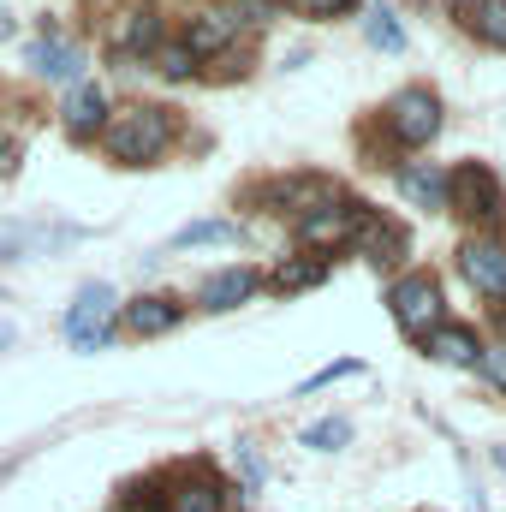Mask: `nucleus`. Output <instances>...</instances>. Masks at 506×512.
Here are the masks:
<instances>
[{"label":"nucleus","mask_w":506,"mask_h":512,"mask_svg":"<svg viewBox=\"0 0 506 512\" xmlns=\"http://www.w3.org/2000/svg\"><path fill=\"white\" fill-rule=\"evenodd\" d=\"M0 346H12V328H6V322H0Z\"/></svg>","instance_id":"obj_26"},{"label":"nucleus","mask_w":506,"mask_h":512,"mask_svg":"<svg viewBox=\"0 0 506 512\" xmlns=\"http://www.w3.org/2000/svg\"><path fill=\"white\" fill-rule=\"evenodd\" d=\"M387 131L405 143V149H423L435 131H441V102L429 90H399L387 102Z\"/></svg>","instance_id":"obj_4"},{"label":"nucleus","mask_w":506,"mask_h":512,"mask_svg":"<svg viewBox=\"0 0 506 512\" xmlns=\"http://www.w3.org/2000/svg\"><path fill=\"white\" fill-rule=\"evenodd\" d=\"M126 328L131 334H167V328H179V304L173 298H137V304H126Z\"/></svg>","instance_id":"obj_12"},{"label":"nucleus","mask_w":506,"mask_h":512,"mask_svg":"<svg viewBox=\"0 0 506 512\" xmlns=\"http://www.w3.org/2000/svg\"><path fill=\"white\" fill-rule=\"evenodd\" d=\"M346 417H322V423H310L304 429V447H316V453H334V447H346Z\"/></svg>","instance_id":"obj_20"},{"label":"nucleus","mask_w":506,"mask_h":512,"mask_svg":"<svg viewBox=\"0 0 506 512\" xmlns=\"http://www.w3.org/2000/svg\"><path fill=\"white\" fill-rule=\"evenodd\" d=\"M399 191H405L417 209H447V173H441V167H423V161L399 167Z\"/></svg>","instance_id":"obj_11"},{"label":"nucleus","mask_w":506,"mask_h":512,"mask_svg":"<svg viewBox=\"0 0 506 512\" xmlns=\"http://www.w3.org/2000/svg\"><path fill=\"white\" fill-rule=\"evenodd\" d=\"M233 239H239V227H233V221H191L173 245H179V251H191V245H233Z\"/></svg>","instance_id":"obj_17"},{"label":"nucleus","mask_w":506,"mask_h":512,"mask_svg":"<svg viewBox=\"0 0 506 512\" xmlns=\"http://www.w3.org/2000/svg\"><path fill=\"white\" fill-rule=\"evenodd\" d=\"M447 209H459V215H471V221H501L506 197L501 185H495V173L489 167H459L453 179H447Z\"/></svg>","instance_id":"obj_3"},{"label":"nucleus","mask_w":506,"mask_h":512,"mask_svg":"<svg viewBox=\"0 0 506 512\" xmlns=\"http://www.w3.org/2000/svg\"><path fill=\"white\" fill-rule=\"evenodd\" d=\"M364 227H370V209L364 203H328V209H316V215H304V245H346V239H364Z\"/></svg>","instance_id":"obj_5"},{"label":"nucleus","mask_w":506,"mask_h":512,"mask_svg":"<svg viewBox=\"0 0 506 512\" xmlns=\"http://www.w3.org/2000/svg\"><path fill=\"white\" fill-rule=\"evenodd\" d=\"M30 66L42 72V78H60V84H78L84 78V54L78 48H66V42H30Z\"/></svg>","instance_id":"obj_10"},{"label":"nucleus","mask_w":506,"mask_h":512,"mask_svg":"<svg viewBox=\"0 0 506 512\" xmlns=\"http://www.w3.org/2000/svg\"><path fill=\"white\" fill-rule=\"evenodd\" d=\"M167 512H221V489H215V483L179 489V495H167Z\"/></svg>","instance_id":"obj_19"},{"label":"nucleus","mask_w":506,"mask_h":512,"mask_svg":"<svg viewBox=\"0 0 506 512\" xmlns=\"http://www.w3.org/2000/svg\"><path fill=\"white\" fill-rule=\"evenodd\" d=\"M268 12H274V0H239L227 18H233V24H239V18H245V24H268Z\"/></svg>","instance_id":"obj_23"},{"label":"nucleus","mask_w":506,"mask_h":512,"mask_svg":"<svg viewBox=\"0 0 506 512\" xmlns=\"http://www.w3.org/2000/svg\"><path fill=\"white\" fill-rule=\"evenodd\" d=\"M298 12H310V18H334V12H352L358 0H292Z\"/></svg>","instance_id":"obj_24"},{"label":"nucleus","mask_w":506,"mask_h":512,"mask_svg":"<svg viewBox=\"0 0 506 512\" xmlns=\"http://www.w3.org/2000/svg\"><path fill=\"white\" fill-rule=\"evenodd\" d=\"M465 24H471L483 42L506 48V0H477V6H465Z\"/></svg>","instance_id":"obj_15"},{"label":"nucleus","mask_w":506,"mask_h":512,"mask_svg":"<svg viewBox=\"0 0 506 512\" xmlns=\"http://www.w3.org/2000/svg\"><path fill=\"white\" fill-rule=\"evenodd\" d=\"M251 292H256L251 268H221V274H209V280H203L197 304H203V310H233V304H245Z\"/></svg>","instance_id":"obj_9"},{"label":"nucleus","mask_w":506,"mask_h":512,"mask_svg":"<svg viewBox=\"0 0 506 512\" xmlns=\"http://www.w3.org/2000/svg\"><path fill=\"white\" fill-rule=\"evenodd\" d=\"M108 310H114V292H108V286H84V292H78V304H72V316H66V334H72L84 352H96V346L108 340V334H102Z\"/></svg>","instance_id":"obj_6"},{"label":"nucleus","mask_w":506,"mask_h":512,"mask_svg":"<svg viewBox=\"0 0 506 512\" xmlns=\"http://www.w3.org/2000/svg\"><path fill=\"white\" fill-rule=\"evenodd\" d=\"M364 36H370L376 48H387V54H399V48H405V30H399V24H393L387 12H370V24H364Z\"/></svg>","instance_id":"obj_22"},{"label":"nucleus","mask_w":506,"mask_h":512,"mask_svg":"<svg viewBox=\"0 0 506 512\" xmlns=\"http://www.w3.org/2000/svg\"><path fill=\"white\" fill-rule=\"evenodd\" d=\"M66 131H72V137L108 131V96H102L96 84H78V90L66 96Z\"/></svg>","instance_id":"obj_8"},{"label":"nucleus","mask_w":506,"mask_h":512,"mask_svg":"<svg viewBox=\"0 0 506 512\" xmlns=\"http://www.w3.org/2000/svg\"><path fill=\"white\" fill-rule=\"evenodd\" d=\"M483 376L495 387H506V346H489V352H483Z\"/></svg>","instance_id":"obj_25"},{"label":"nucleus","mask_w":506,"mask_h":512,"mask_svg":"<svg viewBox=\"0 0 506 512\" xmlns=\"http://www.w3.org/2000/svg\"><path fill=\"white\" fill-rule=\"evenodd\" d=\"M155 66H161L167 78H191V72H197V54H191L185 42H167V48L155 54Z\"/></svg>","instance_id":"obj_21"},{"label":"nucleus","mask_w":506,"mask_h":512,"mask_svg":"<svg viewBox=\"0 0 506 512\" xmlns=\"http://www.w3.org/2000/svg\"><path fill=\"white\" fill-rule=\"evenodd\" d=\"M423 346H429L441 364H483V346H477V334H471V328H435Z\"/></svg>","instance_id":"obj_13"},{"label":"nucleus","mask_w":506,"mask_h":512,"mask_svg":"<svg viewBox=\"0 0 506 512\" xmlns=\"http://www.w3.org/2000/svg\"><path fill=\"white\" fill-rule=\"evenodd\" d=\"M387 304H393V322H399L411 340H429V334L441 328V286H435L429 274H405V280H393Z\"/></svg>","instance_id":"obj_2"},{"label":"nucleus","mask_w":506,"mask_h":512,"mask_svg":"<svg viewBox=\"0 0 506 512\" xmlns=\"http://www.w3.org/2000/svg\"><path fill=\"white\" fill-rule=\"evenodd\" d=\"M233 42V18L227 12H209V18H191L185 24V48L191 54H221Z\"/></svg>","instance_id":"obj_14"},{"label":"nucleus","mask_w":506,"mask_h":512,"mask_svg":"<svg viewBox=\"0 0 506 512\" xmlns=\"http://www.w3.org/2000/svg\"><path fill=\"white\" fill-rule=\"evenodd\" d=\"M322 280H328V256L280 262V274H274V286H280V292H310V286H322Z\"/></svg>","instance_id":"obj_16"},{"label":"nucleus","mask_w":506,"mask_h":512,"mask_svg":"<svg viewBox=\"0 0 506 512\" xmlns=\"http://www.w3.org/2000/svg\"><path fill=\"white\" fill-rule=\"evenodd\" d=\"M102 143H108V155H114V161L143 167V161L167 155V143H173V114H167V108H149V102L120 108V114L108 120V131H102Z\"/></svg>","instance_id":"obj_1"},{"label":"nucleus","mask_w":506,"mask_h":512,"mask_svg":"<svg viewBox=\"0 0 506 512\" xmlns=\"http://www.w3.org/2000/svg\"><path fill=\"white\" fill-rule=\"evenodd\" d=\"M155 36H161L155 12H126L120 18V48H155Z\"/></svg>","instance_id":"obj_18"},{"label":"nucleus","mask_w":506,"mask_h":512,"mask_svg":"<svg viewBox=\"0 0 506 512\" xmlns=\"http://www.w3.org/2000/svg\"><path fill=\"white\" fill-rule=\"evenodd\" d=\"M465 280L477 286V292H489V298H506V245H489V239H471L465 251Z\"/></svg>","instance_id":"obj_7"}]
</instances>
